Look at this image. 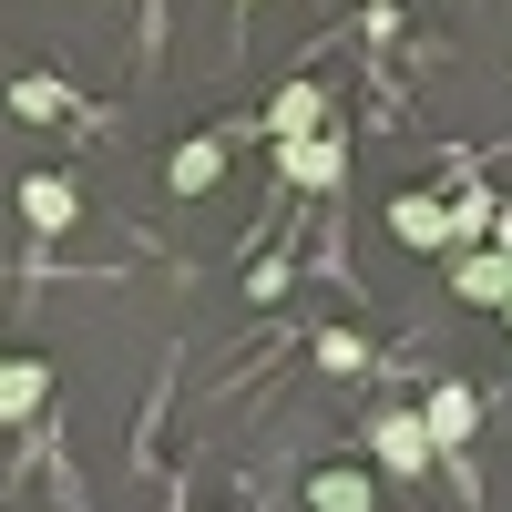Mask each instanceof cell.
I'll list each match as a JSON object with an SVG mask.
<instances>
[{"mask_svg": "<svg viewBox=\"0 0 512 512\" xmlns=\"http://www.w3.org/2000/svg\"><path fill=\"white\" fill-rule=\"evenodd\" d=\"M369 451H379V472H410V482H420V472H431V451H441V441L420 431L410 410H379V420H369Z\"/></svg>", "mask_w": 512, "mask_h": 512, "instance_id": "obj_1", "label": "cell"}, {"mask_svg": "<svg viewBox=\"0 0 512 512\" xmlns=\"http://www.w3.org/2000/svg\"><path fill=\"white\" fill-rule=\"evenodd\" d=\"M256 134L267 144H297V134H328V82H287V93L256 113Z\"/></svg>", "mask_w": 512, "mask_h": 512, "instance_id": "obj_2", "label": "cell"}, {"mask_svg": "<svg viewBox=\"0 0 512 512\" xmlns=\"http://www.w3.org/2000/svg\"><path fill=\"white\" fill-rule=\"evenodd\" d=\"M390 236H400V246H431V256H441V246H461L441 195H390Z\"/></svg>", "mask_w": 512, "mask_h": 512, "instance_id": "obj_3", "label": "cell"}, {"mask_svg": "<svg viewBox=\"0 0 512 512\" xmlns=\"http://www.w3.org/2000/svg\"><path fill=\"white\" fill-rule=\"evenodd\" d=\"M472 420H482V390H472V379H441V390L420 400V431H431V441H472Z\"/></svg>", "mask_w": 512, "mask_h": 512, "instance_id": "obj_4", "label": "cell"}, {"mask_svg": "<svg viewBox=\"0 0 512 512\" xmlns=\"http://www.w3.org/2000/svg\"><path fill=\"white\" fill-rule=\"evenodd\" d=\"M277 164H287V185H338L349 175V144L338 134H297V144H277Z\"/></svg>", "mask_w": 512, "mask_h": 512, "instance_id": "obj_5", "label": "cell"}, {"mask_svg": "<svg viewBox=\"0 0 512 512\" xmlns=\"http://www.w3.org/2000/svg\"><path fill=\"white\" fill-rule=\"evenodd\" d=\"M21 216H31L41 236H62V226H82V185H72V175H31V185H21Z\"/></svg>", "mask_w": 512, "mask_h": 512, "instance_id": "obj_6", "label": "cell"}, {"mask_svg": "<svg viewBox=\"0 0 512 512\" xmlns=\"http://www.w3.org/2000/svg\"><path fill=\"white\" fill-rule=\"evenodd\" d=\"M216 175H226V134H195V144H175V164H164V185H175V195H205Z\"/></svg>", "mask_w": 512, "mask_h": 512, "instance_id": "obj_7", "label": "cell"}, {"mask_svg": "<svg viewBox=\"0 0 512 512\" xmlns=\"http://www.w3.org/2000/svg\"><path fill=\"white\" fill-rule=\"evenodd\" d=\"M41 390H52V369H41V359H21V349L0 359V420H31V410H41Z\"/></svg>", "mask_w": 512, "mask_h": 512, "instance_id": "obj_8", "label": "cell"}, {"mask_svg": "<svg viewBox=\"0 0 512 512\" xmlns=\"http://www.w3.org/2000/svg\"><path fill=\"white\" fill-rule=\"evenodd\" d=\"M308 512H369V482L359 472H318L308 482Z\"/></svg>", "mask_w": 512, "mask_h": 512, "instance_id": "obj_9", "label": "cell"}, {"mask_svg": "<svg viewBox=\"0 0 512 512\" xmlns=\"http://www.w3.org/2000/svg\"><path fill=\"white\" fill-rule=\"evenodd\" d=\"M11 113H31V123H52V113H62V82H11Z\"/></svg>", "mask_w": 512, "mask_h": 512, "instance_id": "obj_10", "label": "cell"}, {"mask_svg": "<svg viewBox=\"0 0 512 512\" xmlns=\"http://www.w3.org/2000/svg\"><path fill=\"white\" fill-rule=\"evenodd\" d=\"M379 11H390V0H379Z\"/></svg>", "mask_w": 512, "mask_h": 512, "instance_id": "obj_11", "label": "cell"}, {"mask_svg": "<svg viewBox=\"0 0 512 512\" xmlns=\"http://www.w3.org/2000/svg\"><path fill=\"white\" fill-rule=\"evenodd\" d=\"M502 318H512V308H502Z\"/></svg>", "mask_w": 512, "mask_h": 512, "instance_id": "obj_12", "label": "cell"}]
</instances>
